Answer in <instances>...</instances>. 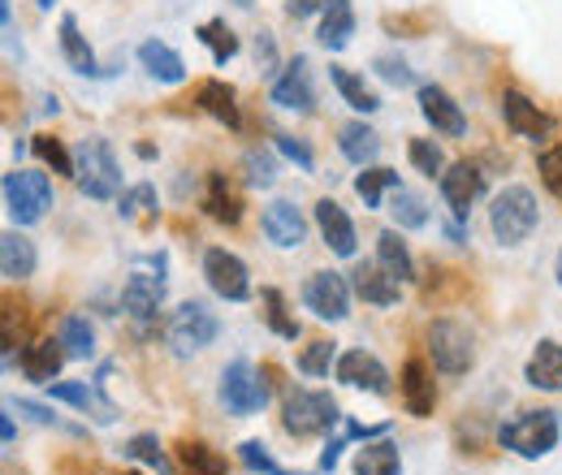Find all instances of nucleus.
I'll return each mask as SVG.
<instances>
[{
    "label": "nucleus",
    "instance_id": "nucleus-1",
    "mask_svg": "<svg viewBox=\"0 0 562 475\" xmlns=\"http://www.w3.org/2000/svg\"><path fill=\"white\" fill-rule=\"evenodd\" d=\"M74 186L87 200H117L122 195V165L104 138H82L74 151Z\"/></svg>",
    "mask_w": 562,
    "mask_h": 475
},
{
    "label": "nucleus",
    "instance_id": "nucleus-2",
    "mask_svg": "<svg viewBox=\"0 0 562 475\" xmlns=\"http://www.w3.org/2000/svg\"><path fill=\"white\" fill-rule=\"evenodd\" d=\"M541 225V207L528 186H506L502 195H493L490 207V229L502 247H519L532 238V229Z\"/></svg>",
    "mask_w": 562,
    "mask_h": 475
},
{
    "label": "nucleus",
    "instance_id": "nucleus-3",
    "mask_svg": "<svg viewBox=\"0 0 562 475\" xmlns=\"http://www.w3.org/2000/svg\"><path fill=\"white\" fill-rule=\"evenodd\" d=\"M338 423H342V410L321 389H290L285 403H281V428L290 437H299V441L303 437H325Z\"/></svg>",
    "mask_w": 562,
    "mask_h": 475
},
{
    "label": "nucleus",
    "instance_id": "nucleus-4",
    "mask_svg": "<svg viewBox=\"0 0 562 475\" xmlns=\"http://www.w3.org/2000/svg\"><path fill=\"white\" fill-rule=\"evenodd\" d=\"M559 437H562V423L554 410H524L519 419H510V423L497 428L502 450H510L519 459H546L559 445Z\"/></svg>",
    "mask_w": 562,
    "mask_h": 475
},
{
    "label": "nucleus",
    "instance_id": "nucleus-5",
    "mask_svg": "<svg viewBox=\"0 0 562 475\" xmlns=\"http://www.w3.org/2000/svg\"><path fill=\"white\" fill-rule=\"evenodd\" d=\"M269 394H273V372L269 367L256 372L247 359H234L221 372V403H225L229 415H238V419L256 415V410L269 403Z\"/></svg>",
    "mask_w": 562,
    "mask_h": 475
},
{
    "label": "nucleus",
    "instance_id": "nucleus-6",
    "mask_svg": "<svg viewBox=\"0 0 562 475\" xmlns=\"http://www.w3.org/2000/svg\"><path fill=\"white\" fill-rule=\"evenodd\" d=\"M4 207L18 225H35L53 207V182L40 169H13L4 173Z\"/></svg>",
    "mask_w": 562,
    "mask_h": 475
},
{
    "label": "nucleus",
    "instance_id": "nucleus-7",
    "mask_svg": "<svg viewBox=\"0 0 562 475\" xmlns=\"http://www.w3.org/2000/svg\"><path fill=\"white\" fill-rule=\"evenodd\" d=\"M428 354H432V367L446 372V376H463L472 363H476V338L468 325L459 320H432L428 325Z\"/></svg>",
    "mask_w": 562,
    "mask_h": 475
},
{
    "label": "nucleus",
    "instance_id": "nucleus-8",
    "mask_svg": "<svg viewBox=\"0 0 562 475\" xmlns=\"http://www.w3.org/2000/svg\"><path fill=\"white\" fill-rule=\"evenodd\" d=\"M221 333V320L212 316L204 303H182L178 312H169V325H165V338L178 354H195L212 346Z\"/></svg>",
    "mask_w": 562,
    "mask_h": 475
},
{
    "label": "nucleus",
    "instance_id": "nucleus-9",
    "mask_svg": "<svg viewBox=\"0 0 562 475\" xmlns=\"http://www.w3.org/2000/svg\"><path fill=\"white\" fill-rule=\"evenodd\" d=\"M303 303L316 320H347L351 316V281L342 272L325 269V272H312L307 285H303Z\"/></svg>",
    "mask_w": 562,
    "mask_h": 475
},
{
    "label": "nucleus",
    "instance_id": "nucleus-10",
    "mask_svg": "<svg viewBox=\"0 0 562 475\" xmlns=\"http://www.w3.org/2000/svg\"><path fill=\"white\" fill-rule=\"evenodd\" d=\"M204 281H209L212 294L225 298V303L251 298V272H247V264L234 251H225V247H209L204 251Z\"/></svg>",
    "mask_w": 562,
    "mask_h": 475
},
{
    "label": "nucleus",
    "instance_id": "nucleus-11",
    "mask_svg": "<svg viewBox=\"0 0 562 475\" xmlns=\"http://www.w3.org/2000/svg\"><path fill=\"white\" fill-rule=\"evenodd\" d=\"M437 182H441V200H446V207H450L454 220H468L472 204L485 195V173H481L472 160L446 165V173H441Z\"/></svg>",
    "mask_w": 562,
    "mask_h": 475
},
{
    "label": "nucleus",
    "instance_id": "nucleus-12",
    "mask_svg": "<svg viewBox=\"0 0 562 475\" xmlns=\"http://www.w3.org/2000/svg\"><path fill=\"white\" fill-rule=\"evenodd\" d=\"M502 117H506V126L515 135L528 138V143H546V138L559 131V122L550 113H541L524 91H502Z\"/></svg>",
    "mask_w": 562,
    "mask_h": 475
},
{
    "label": "nucleus",
    "instance_id": "nucleus-13",
    "mask_svg": "<svg viewBox=\"0 0 562 475\" xmlns=\"http://www.w3.org/2000/svg\"><path fill=\"white\" fill-rule=\"evenodd\" d=\"M416 100H420L424 122H428L437 135H446V138L468 135V117H463V109L454 104V95H450L446 87H437V82H424L420 91H416Z\"/></svg>",
    "mask_w": 562,
    "mask_h": 475
},
{
    "label": "nucleus",
    "instance_id": "nucleus-14",
    "mask_svg": "<svg viewBox=\"0 0 562 475\" xmlns=\"http://www.w3.org/2000/svg\"><path fill=\"white\" fill-rule=\"evenodd\" d=\"M273 104L285 113H312L316 109V91H312V73H307V57H294L290 66L273 78Z\"/></svg>",
    "mask_w": 562,
    "mask_h": 475
},
{
    "label": "nucleus",
    "instance_id": "nucleus-15",
    "mask_svg": "<svg viewBox=\"0 0 562 475\" xmlns=\"http://www.w3.org/2000/svg\"><path fill=\"white\" fill-rule=\"evenodd\" d=\"M334 372H338V381L351 385V389H368V394H376V398L390 394V372H385V363H381L376 354H368V350H347Z\"/></svg>",
    "mask_w": 562,
    "mask_h": 475
},
{
    "label": "nucleus",
    "instance_id": "nucleus-16",
    "mask_svg": "<svg viewBox=\"0 0 562 475\" xmlns=\"http://www.w3.org/2000/svg\"><path fill=\"white\" fill-rule=\"evenodd\" d=\"M160 307H165V276L156 272V276H147V272H135L126 285H122V312L131 316V320H156L160 316Z\"/></svg>",
    "mask_w": 562,
    "mask_h": 475
},
{
    "label": "nucleus",
    "instance_id": "nucleus-17",
    "mask_svg": "<svg viewBox=\"0 0 562 475\" xmlns=\"http://www.w3.org/2000/svg\"><path fill=\"white\" fill-rule=\"evenodd\" d=\"M260 229H265V238H269L273 247H281V251H294V247H303V238H307L303 212L294 204H285V200H273V204L265 207Z\"/></svg>",
    "mask_w": 562,
    "mask_h": 475
},
{
    "label": "nucleus",
    "instance_id": "nucleus-18",
    "mask_svg": "<svg viewBox=\"0 0 562 475\" xmlns=\"http://www.w3.org/2000/svg\"><path fill=\"white\" fill-rule=\"evenodd\" d=\"M66 346L53 338L44 341H31L22 354H18V367H22V376L26 381H35V385H53L57 376H61V367H66Z\"/></svg>",
    "mask_w": 562,
    "mask_h": 475
},
{
    "label": "nucleus",
    "instance_id": "nucleus-19",
    "mask_svg": "<svg viewBox=\"0 0 562 475\" xmlns=\"http://www.w3.org/2000/svg\"><path fill=\"white\" fill-rule=\"evenodd\" d=\"M403 407L416 419H428L437 407V385H432V367L424 359H407L403 363Z\"/></svg>",
    "mask_w": 562,
    "mask_h": 475
},
{
    "label": "nucleus",
    "instance_id": "nucleus-20",
    "mask_svg": "<svg viewBox=\"0 0 562 475\" xmlns=\"http://www.w3.org/2000/svg\"><path fill=\"white\" fill-rule=\"evenodd\" d=\"M524 376H528V385H532V389L562 394V341H554V338L537 341V350L528 354Z\"/></svg>",
    "mask_w": 562,
    "mask_h": 475
},
{
    "label": "nucleus",
    "instance_id": "nucleus-21",
    "mask_svg": "<svg viewBox=\"0 0 562 475\" xmlns=\"http://www.w3.org/2000/svg\"><path fill=\"white\" fill-rule=\"evenodd\" d=\"M48 398L82 410V415H95L100 423H113V419H117V407H113L109 398H100V389H91V385H82V381H53V385H48Z\"/></svg>",
    "mask_w": 562,
    "mask_h": 475
},
{
    "label": "nucleus",
    "instance_id": "nucleus-22",
    "mask_svg": "<svg viewBox=\"0 0 562 475\" xmlns=\"http://www.w3.org/2000/svg\"><path fill=\"white\" fill-rule=\"evenodd\" d=\"M316 225H321V238L329 242V251L342 256V260H351L355 225H351V216H347V207L338 204V200H321V204H316Z\"/></svg>",
    "mask_w": 562,
    "mask_h": 475
},
{
    "label": "nucleus",
    "instance_id": "nucleus-23",
    "mask_svg": "<svg viewBox=\"0 0 562 475\" xmlns=\"http://www.w3.org/2000/svg\"><path fill=\"white\" fill-rule=\"evenodd\" d=\"M351 290L372 307H394L398 294H403V281H394L381 264H359L351 272Z\"/></svg>",
    "mask_w": 562,
    "mask_h": 475
},
{
    "label": "nucleus",
    "instance_id": "nucleus-24",
    "mask_svg": "<svg viewBox=\"0 0 562 475\" xmlns=\"http://www.w3.org/2000/svg\"><path fill=\"white\" fill-rule=\"evenodd\" d=\"M195 104L209 113L212 122H221V126H229V131H238V126H243V113H238V91H234L229 82H221V78L200 82Z\"/></svg>",
    "mask_w": 562,
    "mask_h": 475
},
{
    "label": "nucleus",
    "instance_id": "nucleus-25",
    "mask_svg": "<svg viewBox=\"0 0 562 475\" xmlns=\"http://www.w3.org/2000/svg\"><path fill=\"white\" fill-rule=\"evenodd\" d=\"M35 264H40L35 242H31L26 234L9 229V234L0 238V276H4V281H26V276L35 272Z\"/></svg>",
    "mask_w": 562,
    "mask_h": 475
},
{
    "label": "nucleus",
    "instance_id": "nucleus-26",
    "mask_svg": "<svg viewBox=\"0 0 562 475\" xmlns=\"http://www.w3.org/2000/svg\"><path fill=\"white\" fill-rule=\"evenodd\" d=\"M139 66L156 78V82H165V87H178V82H187V61L169 48V44H160V39H143L139 44Z\"/></svg>",
    "mask_w": 562,
    "mask_h": 475
},
{
    "label": "nucleus",
    "instance_id": "nucleus-27",
    "mask_svg": "<svg viewBox=\"0 0 562 475\" xmlns=\"http://www.w3.org/2000/svg\"><path fill=\"white\" fill-rule=\"evenodd\" d=\"M316 35H321V44H325L329 53H342L355 35L351 0H325V9H321V31H316Z\"/></svg>",
    "mask_w": 562,
    "mask_h": 475
},
{
    "label": "nucleus",
    "instance_id": "nucleus-28",
    "mask_svg": "<svg viewBox=\"0 0 562 475\" xmlns=\"http://www.w3.org/2000/svg\"><path fill=\"white\" fill-rule=\"evenodd\" d=\"M204 212L221 225H238L243 220V195L234 191V182L225 173H212L209 191H204Z\"/></svg>",
    "mask_w": 562,
    "mask_h": 475
},
{
    "label": "nucleus",
    "instance_id": "nucleus-29",
    "mask_svg": "<svg viewBox=\"0 0 562 475\" xmlns=\"http://www.w3.org/2000/svg\"><path fill=\"white\" fill-rule=\"evenodd\" d=\"M376 264L390 272L394 281H416V260H412V251H407V242H403L398 229H381V238H376Z\"/></svg>",
    "mask_w": 562,
    "mask_h": 475
},
{
    "label": "nucleus",
    "instance_id": "nucleus-30",
    "mask_svg": "<svg viewBox=\"0 0 562 475\" xmlns=\"http://www.w3.org/2000/svg\"><path fill=\"white\" fill-rule=\"evenodd\" d=\"M338 147H342V156L359 165V169H368L376 156H381V135L372 131V126H363V122H347L342 131H338Z\"/></svg>",
    "mask_w": 562,
    "mask_h": 475
},
{
    "label": "nucleus",
    "instance_id": "nucleus-31",
    "mask_svg": "<svg viewBox=\"0 0 562 475\" xmlns=\"http://www.w3.org/2000/svg\"><path fill=\"white\" fill-rule=\"evenodd\" d=\"M61 57L70 61V69H78V73H87V78L104 73V69L95 66V53H91L87 35L78 31V18H74V13H66V18H61Z\"/></svg>",
    "mask_w": 562,
    "mask_h": 475
},
{
    "label": "nucleus",
    "instance_id": "nucleus-32",
    "mask_svg": "<svg viewBox=\"0 0 562 475\" xmlns=\"http://www.w3.org/2000/svg\"><path fill=\"white\" fill-rule=\"evenodd\" d=\"M355 475H403V459H398V445L394 441H372L355 454Z\"/></svg>",
    "mask_w": 562,
    "mask_h": 475
},
{
    "label": "nucleus",
    "instance_id": "nucleus-33",
    "mask_svg": "<svg viewBox=\"0 0 562 475\" xmlns=\"http://www.w3.org/2000/svg\"><path fill=\"white\" fill-rule=\"evenodd\" d=\"M329 78H334V87H338V95L351 104L355 113H376L381 109V100H376V91L347 66H329Z\"/></svg>",
    "mask_w": 562,
    "mask_h": 475
},
{
    "label": "nucleus",
    "instance_id": "nucleus-34",
    "mask_svg": "<svg viewBox=\"0 0 562 475\" xmlns=\"http://www.w3.org/2000/svg\"><path fill=\"white\" fill-rule=\"evenodd\" d=\"M178 467L182 475H229V463L204 441H178Z\"/></svg>",
    "mask_w": 562,
    "mask_h": 475
},
{
    "label": "nucleus",
    "instance_id": "nucleus-35",
    "mask_svg": "<svg viewBox=\"0 0 562 475\" xmlns=\"http://www.w3.org/2000/svg\"><path fill=\"white\" fill-rule=\"evenodd\" d=\"M385 191H398V169H381V165H368L359 178H355V195L363 200V207H381Z\"/></svg>",
    "mask_w": 562,
    "mask_h": 475
},
{
    "label": "nucleus",
    "instance_id": "nucleus-36",
    "mask_svg": "<svg viewBox=\"0 0 562 475\" xmlns=\"http://www.w3.org/2000/svg\"><path fill=\"white\" fill-rule=\"evenodd\" d=\"M195 35H200V44L212 53V61H216V66H225V61H234V57H238V35L225 26V18H209Z\"/></svg>",
    "mask_w": 562,
    "mask_h": 475
},
{
    "label": "nucleus",
    "instance_id": "nucleus-37",
    "mask_svg": "<svg viewBox=\"0 0 562 475\" xmlns=\"http://www.w3.org/2000/svg\"><path fill=\"white\" fill-rule=\"evenodd\" d=\"M57 341L66 346V354H70V359H91V354H95V329H91V320H87V316H66Z\"/></svg>",
    "mask_w": 562,
    "mask_h": 475
},
{
    "label": "nucleus",
    "instance_id": "nucleus-38",
    "mask_svg": "<svg viewBox=\"0 0 562 475\" xmlns=\"http://www.w3.org/2000/svg\"><path fill=\"white\" fill-rule=\"evenodd\" d=\"M122 454H126V459H135V463H143V467H156L160 475L173 472V463H169V454L160 450L156 432H139V437H131V441L122 445Z\"/></svg>",
    "mask_w": 562,
    "mask_h": 475
},
{
    "label": "nucleus",
    "instance_id": "nucleus-39",
    "mask_svg": "<svg viewBox=\"0 0 562 475\" xmlns=\"http://www.w3.org/2000/svg\"><path fill=\"white\" fill-rule=\"evenodd\" d=\"M329 367H338V341H312V346H303V354H299V372L303 376H329Z\"/></svg>",
    "mask_w": 562,
    "mask_h": 475
},
{
    "label": "nucleus",
    "instance_id": "nucleus-40",
    "mask_svg": "<svg viewBox=\"0 0 562 475\" xmlns=\"http://www.w3.org/2000/svg\"><path fill=\"white\" fill-rule=\"evenodd\" d=\"M390 212H394V220H398V229H424L428 225V207H424L420 195H412V191H394L390 195Z\"/></svg>",
    "mask_w": 562,
    "mask_h": 475
},
{
    "label": "nucleus",
    "instance_id": "nucleus-41",
    "mask_svg": "<svg viewBox=\"0 0 562 475\" xmlns=\"http://www.w3.org/2000/svg\"><path fill=\"white\" fill-rule=\"evenodd\" d=\"M31 151L53 169V173H61V178H74V151H66V143L53 135H35L31 143Z\"/></svg>",
    "mask_w": 562,
    "mask_h": 475
},
{
    "label": "nucleus",
    "instance_id": "nucleus-42",
    "mask_svg": "<svg viewBox=\"0 0 562 475\" xmlns=\"http://www.w3.org/2000/svg\"><path fill=\"white\" fill-rule=\"evenodd\" d=\"M407 156H412V165L420 169L424 178H441L446 173V156H441V147L432 138H412L407 143Z\"/></svg>",
    "mask_w": 562,
    "mask_h": 475
},
{
    "label": "nucleus",
    "instance_id": "nucleus-43",
    "mask_svg": "<svg viewBox=\"0 0 562 475\" xmlns=\"http://www.w3.org/2000/svg\"><path fill=\"white\" fill-rule=\"evenodd\" d=\"M260 298H265V307H269V312H265V316H269V329H273L278 338H285V341L299 338V320L285 312V298H281V290H265Z\"/></svg>",
    "mask_w": 562,
    "mask_h": 475
},
{
    "label": "nucleus",
    "instance_id": "nucleus-44",
    "mask_svg": "<svg viewBox=\"0 0 562 475\" xmlns=\"http://www.w3.org/2000/svg\"><path fill=\"white\" fill-rule=\"evenodd\" d=\"M117 212H122V220H135L143 212H156V186L139 182V186L122 191V195H117Z\"/></svg>",
    "mask_w": 562,
    "mask_h": 475
},
{
    "label": "nucleus",
    "instance_id": "nucleus-45",
    "mask_svg": "<svg viewBox=\"0 0 562 475\" xmlns=\"http://www.w3.org/2000/svg\"><path fill=\"white\" fill-rule=\"evenodd\" d=\"M238 459L256 475H281V467L273 463V454H269V445H260V441H243L238 445Z\"/></svg>",
    "mask_w": 562,
    "mask_h": 475
},
{
    "label": "nucleus",
    "instance_id": "nucleus-46",
    "mask_svg": "<svg viewBox=\"0 0 562 475\" xmlns=\"http://www.w3.org/2000/svg\"><path fill=\"white\" fill-rule=\"evenodd\" d=\"M243 165H247V182H251V186H260V191H265V186H273L278 165H273V156H269V151H247V160H243Z\"/></svg>",
    "mask_w": 562,
    "mask_h": 475
},
{
    "label": "nucleus",
    "instance_id": "nucleus-47",
    "mask_svg": "<svg viewBox=\"0 0 562 475\" xmlns=\"http://www.w3.org/2000/svg\"><path fill=\"white\" fill-rule=\"evenodd\" d=\"M278 151L285 156V160H294L303 173H312L316 169V156H312V147L303 143V138H294V135H278Z\"/></svg>",
    "mask_w": 562,
    "mask_h": 475
},
{
    "label": "nucleus",
    "instance_id": "nucleus-48",
    "mask_svg": "<svg viewBox=\"0 0 562 475\" xmlns=\"http://www.w3.org/2000/svg\"><path fill=\"white\" fill-rule=\"evenodd\" d=\"M376 73H381L390 87H412V82H416V73H412V66H407L403 57H376Z\"/></svg>",
    "mask_w": 562,
    "mask_h": 475
},
{
    "label": "nucleus",
    "instance_id": "nucleus-49",
    "mask_svg": "<svg viewBox=\"0 0 562 475\" xmlns=\"http://www.w3.org/2000/svg\"><path fill=\"white\" fill-rule=\"evenodd\" d=\"M541 182H546V191H554V195H562V147H550L546 156H541Z\"/></svg>",
    "mask_w": 562,
    "mask_h": 475
},
{
    "label": "nucleus",
    "instance_id": "nucleus-50",
    "mask_svg": "<svg viewBox=\"0 0 562 475\" xmlns=\"http://www.w3.org/2000/svg\"><path fill=\"white\" fill-rule=\"evenodd\" d=\"M9 410H22V415H31L35 423H61V419H57V410L44 407V403H31V398H13V403H9Z\"/></svg>",
    "mask_w": 562,
    "mask_h": 475
},
{
    "label": "nucleus",
    "instance_id": "nucleus-51",
    "mask_svg": "<svg viewBox=\"0 0 562 475\" xmlns=\"http://www.w3.org/2000/svg\"><path fill=\"white\" fill-rule=\"evenodd\" d=\"M256 61L265 66V73L278 61V48H273V35H269V31H260V39H256Z\"/></svg>",
    "mask_w": 562,
    "mask_h": 475
},
{
    "label": "nucleus",
    "instance_id": "nucleus-52",
    "mask_svg": "<svg viewBox=\"0 0 562 475\" xmlns=\"http://www.w3.org/2000/svg\"><path fill=\"white\" fill-rule=\"evenodd\" d=\"M342 450H347V437H342V441H329V445H325V454H321V467H325V472H334V463L342 459Z\"/></svg>",
    "mask_w": 562,
    "mask_h": 475
},
{
    "label": "nucleus",
    "instance_id": "nucleus-53",
    "mask_svg": "<svg viewBox=\"0 0 562 475\" xmlns=\"http://www.w3.org/2000/svg\"><path fill=\"white\" fill-rule=\"evenodd\" d=\"M316 9H325V0H290V18H307Z\"/></svg>",
    "mask_w": 562,
    "mask_h": 475
},
{
    "label": "nucleus",
    "instance_id": "nucleus-54",
    "mask_svg": "<svg viewBox=\"0 0 562 475\" xmlns=\"http://www.w3.org/2000/svg\"><path fill=\"white\" fill-rule=\"evenodd\" d=\"M446 238H450V242H463V238H468V229H463V220H454V225H446Z\"/></svg>",
    "mask_w": 562,
    "mask_h": 475
},
{
    "label": "nucleus",
    "instance_id": "nucleus-55",
    "mask_svg": "<svg viewBox=\"0 0 562 475\" xmlns=\"http://www.w3.org/2000/svg\"><path fill=\"white\" fill-rule=\"evenodd\" d=\"M0 432H4V450H9V445H13V437H18V432H13V419H9V415L0 419Z\"/></svg>",
    "mask_w": 562,
    "mask_h": 475
},
{
    "label": "nucleus",
    "instance_id": "nucleus-56",
    "mask_svg": "<svg viewBox=\"0 0 562 475\" xmlns=\"http://www.w3.org/2000/svg\"><path fill=\"white\" fill-rule=\"evenodd\" d=\"M229 4H238V9H251V4H256V0H229Z\"/></svg>",
    "mask_w": 562,
    "mask_h": 475
},
{
    "label": "nucleus",
    "instance_id": "nucleus-57",
    "mask_svg": "<svg viewBox=\"0 0 562 475\" xmlns=\"http://www.w3.org/2000/svg\"><path fill=\"white\" fill-rule=\"evenodd\" d=\"M554 272H559V285H562V251H559V269H554Z\"/></svg>",
    "mask_w": 562,
    "mask_h": 475
},
{
    "label": "nucleus",
    "instance_id": "nucleus-58",
    "mask_svg": "<svg viewBox=\"0 0 562 475\" xmlns=\"http://www.w3.org/2000/svg\"><path fill=\"white\" fill-rule=\"evenodd\" d=\"M40 4H44V9H53V0H40Z\"/></svg>",
    "mask_w": 562,
    "mask_h": 475
},
{
    "label": "nucleus",
    "instance_id": "nucleus-59",
    "mask_svg": "<svg viewBox=\"0 0 562 475\" xmlns=\"http://www.w3.org/2000/svg\"><path fill=\"white\" fill-rule=\"evenodd\" d=\"M117 475H139V472H117Z\"/></svg>",
    "mask_w": 562,
    "mask_h": 475
}]
</instances>
